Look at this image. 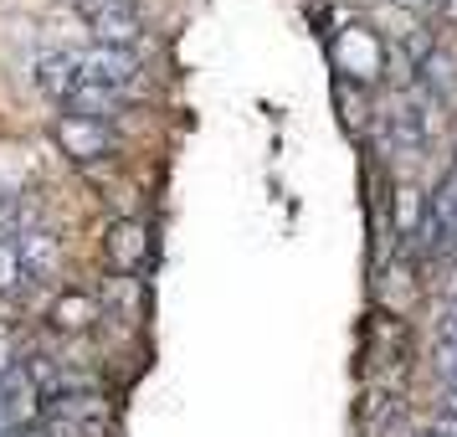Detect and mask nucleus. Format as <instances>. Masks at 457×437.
<instances>
[{"label": "nucleus", "mask_w": 457, "mask_h": 437, "mask_svg": "<svg viewBox=\"0 0 457 437\" xmlns=\"http://www.w3.org/2000/svg\"><path fill=\"white\" fill-rule=\"evenodd\" d=\"M83 26L93 31V46H119V52H134L145 42V11L134 0H72Z\"/></svg>", "instance_id": "obj_1"}, {"label": "nucleus", "mask_w": 457, "mask_h": 437, "mask_svg": "<svg viewBox=\"0 0 457 437\" xmlns=\"http://www.w3.org/2000/svg\"><path fill=\"white\" fill-rule=\"evenodd\" d=\"M52 134H57L62 155L78 165H98L108 155H119V129L104 124V119H87V113H62Z\"/></svg>", "instance_id": "obj_2"}, {"label": "nucleus", "mask_w": 457, "mask_h": 437, "mask_svg": "<svg viewBox=\"0 0 457 437\" xmlns=\"http://www.w3.org/2000/svg\"><path fill=\"white\" fill-rule=\"evenodd\" d=\"M334 63L345 78L354 83H375L380 72H386V42L375 37L370 26H345L339 37H334Z\"/></svg>", "instance_id": "obj_3"}, {"label": "nucleus", "mask_w": 457, "mask_h": 437, "mask_svg": "<svg viewBox=\"0 0 457 437\" xmlns=\"http://www.w3.org/2000/svg\"><path fill=\"white\" fill-rule=\"evenodd\" d=\"M78 67H83V83L113 88V93H129V98H134V88L145 78L139 57L134 52H119V46H87V52H78Z\"/></svg>", "instance_id": "obj_4"}, {"label": "nucleus", "mask_w": 457, "mask_h": 437, "mask_svg": "<svg viewBox=\"0 0 457 437\" xmlns=\"http://www.w3.org/2000/svg\"><path fill=\"white\" fill-rule=\"evenodd\" d=\"M31 72H37V88H42L46 98H57V104H72L78 88H83V67H78V52L72 46H46V52H37Z\"/></svg>", "instance_id": "obj_5"}, {"label": "nucleus", "mask_w": 457, "mask_h": 437, "mask_svg": "<svg viewBox=\"0 0 457 437\" xmlns=\"http://www.w3.org/2000/svg\"><path fill=\"white\" fill-rule=\"evenodd\" d=\"M145 227H139V222H113V227H108V263H113V268L119 273H134L139 268V263H145Z\"/></svg>", "instance_id": "obj_6"}, {"label": "nucleus", "mask_w": 457, "mask_h": 437, "mask_svg": "<svg viewBox=\"0 0 457 437\" xmlns=\"http://www.w3.org/2000/svg\"><path fill=\"white\" fill-rule=\"evenodd\" d=\"M93 314H98V304H93V298H87L83 289H67V293H57V298H52V324H57V330H87V324H93Z\"/></svg>", "instance_id": "obj_7"}, {"label": "nucleus", "mask_w": 457, "mask_h": 437, "mask_svg": "<svg viewBox=\"0 0 457 437\" xmlns=\"http://www.w3.org/2000/svg\"><path fill=\"white\" fill-rule=\"evenodd\" d=\"M16 257H21V273H46L52 268V231L26 227L21 237H16Z\"/></svg>", "instance_id": "obj_8"}, {"label": "nucleus", "mask_w": 457, "mask_h": 437, "mask_svg": "<svg viewBox=\"0 0 457 437\" xmlns=\"http://www.w3.org/2000/svg\"><path fill=\"white\" fill-rule=\"evenodd\" d=\"M421 216H427V196H421L416 186H395V231L416 237Z\"/></svg>", "instance_id": "obj_9"}, {"label": "nucleus", "mask_w": 457, "mask_h": 437, "mask_svg": "<svg viewBox=\"0 0 457 437\" xmlns=\"http://www.w3.org/2000/svg\"><path fill=\"white\" fill-rule=\"evenodd\" d=\"M21 278V257H16V237H0V289H11Z\"/></svg>", "instance_id": "obj_10"}, {"label": "nucleus", "mask_w": 457, "mask_h": 437, "mask_svg": "<svg viewBox=\"0 0 457 437\" xmlns=\"http://www.w3.org/2000/svg\"><path fill=\"white\" fill-rule=\"evenodd\" d=\"M436 371L442 381H457V340H436Z\"/></svg>", "instance_id": "obj_11"}, {"label": "nucleus", "mask_w": 457, "mask_h": 437, "mask_svg": "<svg viewBox=\"0 0 457 437\" xmlns=\"http://www.w3.org/2000/svg\"><path fill=\"white\" fill-rule=\"evenodd\" d=\"M442 412L457 416V381H442Z\"/></svg>", "instance_id": "obj_12"}, {"label": "nucleus", "mask_w": 457, "mask_h": 437, "mask_svg": "<svg viewBox=\"0 0 457 437\" xmlns=\"http://www.w3.org/2000/svg\"><path fill=\"white\" fill-rule=\"evenodd\" d=\"M395 5H406V11H432V5H442V0H395Z\"/></svg>", "instance_id": "obj_13"}, {"label": "nucleus", "mask_w": 457, "mask_h": 437, "mask_svg": "<svg viewBox=\"0 0 457 437\" xmlns=\"http://www.w3.org/2000/svg\"><path fill=\"white\" fill-rule=\"evenodd\" d=\"M442 16H447V21L457 26V0H442Z\"/></svg>", "instance_id": "obj_14"}, {"label": "nucleus", "mask_w": 457, "mask_h": 437, "mask_svg": "<svg viewBox=\"0 0 457 437\" xmlns=\"http://www.w3.org/2000/svg\"><path fill=\"white\" fill-rule=\"evenodd\" d=\"M416 437H436V433H432V427H421V433H416Z\"/></svg>", "instance_id": "obj_15"}, {"label": "nucleus", "mask_w": 457, "mask_h": 437, "mask_svg": "<svg viewBox=\"0 0 457 437\" xmlns=\"http://www.w3.org/2000/svg\"><path fill=\"white\" fill-rule=\"evenodd\" d=\"M453 170H457V160H453Z\"/></svg>", "instance_id": "obj_16"}]
</instances>
